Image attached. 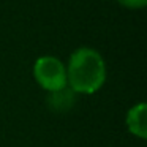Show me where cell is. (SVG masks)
Returning <instances> with one entry per match:
<instances>
[{"label": "cell", "instance_id": "5b68a950", "mask_svg": "<svg viewBox=\"0 0 147 147\" xmlns=\"http://www.w3.org/2000/svg\"><path fill=\"white\" fill-rule=\"evenodd\" d=\"M120 5L131 10H138V8H144L147 5V0H117Z\"/></svg>", "mask_w": 147, "mask_h": 147}, {"label": "cell", "instance_id": "3957f363", "mask_svg": "<svg viewBox=\"0 0 147 147\" xmlns=\"http://www.w3.org/2000/svg\"><path fill=\"white\" fill-rule=\"evenodd\" d=\"M146 114H147V105L146 103H138L128 111L127 114V127L131 134L146 139L147 138V122H146Z\"/></svg>", "mask_w": 147, "mask_h": 147}, {"label": "cell", "instance_id": "7a4b0ae2", "mask_svg": "<svg viewBox=\"0 0 147 147\" xmlns=\"http://www.w3.org/2000/svg\"><path fill=\"white\" fill-rule=\"evenodd\" d=\"M33 76L40 87L48 92L67 87V67L54 55L38 57L33 63Z\"/></svg>", "mask_w": 147, "mask_h": 147}, {"label": "cell", "instance_id": "277c9868", "mask_svg": "<svg viewBox=\"0 0 147 147\" xmlns=\"http://www.w3.org/2000/svg\"><path fill=\"white\" fill-rule=\"evenodd\" d=\"M76 103V92L70 89V87H63V89L49 92L48 96V105L52 111L55 112H67Z\"/></svg>", "mask_w": 147, "mask_h": 147}, {"label": "cell", "instance_id": "6da1fadb", "mask_svg": "<svg viewBox=\"0 0 147 147\" xmlns=\"http://www.w3.org/2000/svg\"><path fill=\"white\" fill-rule=\"evenodd\" d=\"M106 81V65L101 54L92 48H79L71 54L67 67V86L76 93H95Z\"/></svg>", "mask_w": 147, "mask_h": 147}]
</instances>
